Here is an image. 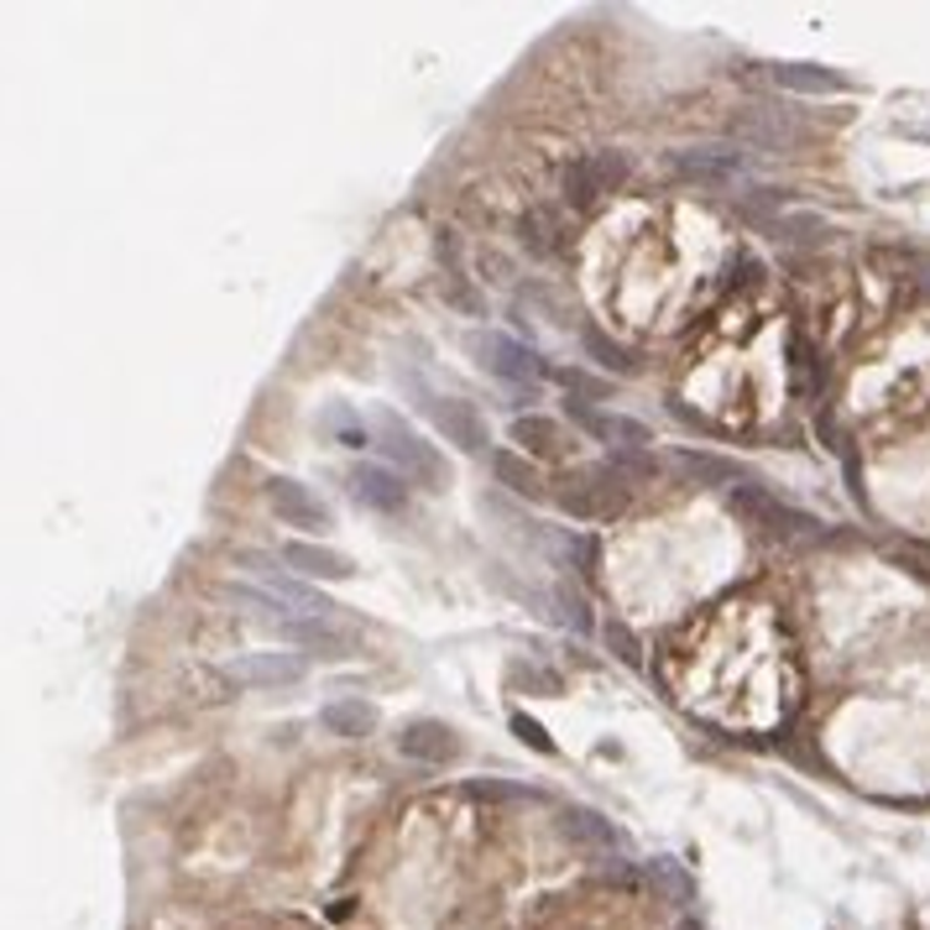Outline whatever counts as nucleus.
<instances>
[{"label": "nucleus", "instance_id": "obj_24", "mask_svg": "<svg viewBox=\"0 0 930 930\" xmlns=\"http://www.w3.org/2000/svg\"><path fill=\"white\" fill-rule=\"evenodd\" d=\"M773 240H790V246H821V240H826V220H816V214H790V220H773Z\"/></svg>", "mask_w": 930, "mask_h": 930}, {"label": "nucleus", "instance_id": "obj_11", "mask_svg": "<svg viewBox=\"0 0 930 930\" xmlns=\"http://www.w3.org/2000/svg\"><path fill=\"white\" fill-rule=\"evenodd\" d=\"M669 471L674 476H685V481H695V486H743L747 481V471L737 466V460H727V455H706V450H674L669 455Z\"/></svg>", "mask_w": 930, "mask_h": 930}, {"label": "nucleus", "instance_id": "obj_4", "mask_svg": "<svg viewBox=\"0 0 930 930\" xmlns=\"http://www.w3.org/2000/svg\"><path fill=\"white\" fill-rule=\"evenodd\" d=\"M471 356H476L481 372L503 376L507 387H523V393H533L538 387V361H533L529 346H518L512 335H471Z\"/></svg>", "mask_w": 930, "mask_h": 930}, {"label": "nucleus", "instance_id": "obj_2", "mask_svg": "<svg viewBox=\"0 0 930 930\" xmlns=\"http://www.w3.org/2000/svg\"><path fill=\"white\" fill-rule=\"evenodd\" d=\"M382 445H387V460H393V471H398L402 481H419V486H429V492H445V486H450V466H445V455L434 450L429 439H419L413 429H402V424L387 419Z\"/></svg>", "mask_w": 930, "mask_h": 930}, {"label": "nucleus", "instance_id": "obj_23", "mask_svg": "<svg viewBox=\"0 0 930 930\" xmlns=\"http://www.w3.org/2000/svg\"><path fill=\"white\" fill-rule=\"evenodd\" d=\"M585 350H591L602 367H611L617 376H633V372H638V356H633V350H622L617 340H607L602 330H585Z\"/></svg>", "mask_w": 930, "mask_h": 930}, {"label": "nucleus", "instance_id": "obj_21", "mask_svg": "<svg viewBox=\"0 0 930 930\" xmlns=\"http://www.w3.org/2000/svg\"><path fill=\"white\" fill-rule=\"evenodd\" d=\"M277 638H293V643H309V648H335L340 643V633L330 628V617H309V611H298V617H288L283 628H272Z\"/></svg>", "mask_w": 930, "mask_h": 930}, {"label": "nucleus", "instance_id": "obj_6", "mask_svg": "<svg viewBox=\"0 0 930 930\" xmlns=\"http://www.w3.org/2000/svg\"><path fill=\"white\" fill-rule=\"evenodd\" d=\"M225 680L240 685V691H283V685H298L303 680V659L298 654H246V659H231L225 665Z\"/></svg>", "mask_w": 930, "mask_h": 930}, {"label": "nucleus", "instance_id": "obj_5", "mask_svg": "<svg viewBox=\"0 0 930 930\" xmlns=\"http://www.w3.org/2000/svg\"><path fill=\"white\" fill-rule=\"evenodd\" d=\"M628 178V158L622 152H596V158H575L565 168V199L575 204V210H591L596 204V194H607Z\"/></svg>", "mask_w": 930, "mask_h": 930}, {"label": "nucleus", "instance_id": "obj_1", "mask_svg": "<svg viewBox=\"0 0 930 930\" xmlns=\"http://www.w3.org/2000/svg\"><path fill=\"white\" fill-rule=\"evenodd\" d=\"M555 503L570 512V518H617L628 507V481L617 476L611 466H585V471H570L565 486L555 492Z\"/></svg>", "mask_w": 930, "mask_h": 930}, {"label": "nucleus", "instance_id": "obj_13", "mask_svg": "<svg viewBox=\"0 0 930 930\" xmlns=\"http://www.w3.org/2000/svg\"><path fill=\"white\" fill-rule=\"evenodd\" d=\"M398 747L408 758H419V764H450V758H460V737H455L445 721H413V727H402Z\"/></svg>", "mask_w": 930, "mask_h": 930}, {"label": "nucleus", "instance_id": "obj_7", "mask_svg": "<svg viewBox=\"0 0 930 930\" xmlns=\"http://www.w3.org/2000/svg\"><path fill=\"white\" fill-rule=\"evenodd\" d=\"M424 413L434 419L439 439H450L455 450H466V455L486 450V419L466 398H424Z\"/></svg>", "mask_w": 930, "mask_h": 930}, {"label": "nucleus", "instance_id": "obj_29", "mask_svg": "<svg viewBox=\"0 0 930 930\" xmlns=\"http://www.w3.org/2000/svg\"><path fill=\"white\" fill-rule=\"evenodd\" d=\"M654 878H659V883H665V889H669V900H674V904H685V900H691V894H695V889H691V878L680 873L674 863H654Z\"/></svg>", "mask_w": 930, "mask_h": 930}, {"label": "nucleus", "instance_id": "obj_10", "mask_svg": "<svg viewBox=\"0 0 930 930\" xmlns=\"http://www.w3.org/2000/svg\"><path fill=\"white\" fill-rule=\"evenodd\" d=\"M350 497L372 512H402L408 507V486L393 466H356L350 471Z\"/></svg>", "mask_w": 930, "mask_h": 930}, {"label": "nucleus", "instance_id": "obj_28", "mask_svg": "<svg viewBox=\"0 0 930 930\" xmlns=\"http://www.w3.org/2000/svg\"><path fill=\"white\" fill-rule=\"evenodd\" d=\"M607 466H611V471H617V476H654V471H659V466H654V455H638V450H622V455H611Z\"/></svg>", "mask_w": 930, "mask_h": 930}, {"label": "nucleus", "instance_id": "obj_3", "mask_svg": "<svg viewBox=\"0 0 930 930\" xmlns=\"http://www.w3.org/2000/svg\"><path fill=\"white\" fill-rule=\"evenodd\" d=\"M727 507H732L737 518H747V523H758V529L779 533V538H810V533H816V523H810L805 512H790V507L779 503V497H769L758 481L732 486V492H727Z\"/></svg>", "mask_w": 930, "mask_h": 930}, {"label": "nucleus", "instance_id": "obj_31", "mask_svg": "<svg viewBox=\"0 0 930 930\" xmlns=\"http://www.w3.org/2000/svg\"><path fill=\"white\" fill-rule=\"evenodd\" d=\"M607 643L617 648V659H622V665H638V643H633V633H628V628L607 622Z\"/></svg>", "mask_w": 930, "mask_h": 930}, {"label": "nucleus", "instance_id": "obj_14", "mask_svg": "<svg viewBox=\"0 0 930 930\" xmlns=\"http://www.w3.org/2000/svg\"><path fill=\"white\" fill-rule=\"evenodd\" d=\"M570 419L585 429V434H596V439H617V445H628V450H643L648 445V429L638 419H617V413H602V408H591V402L570 398Z\"/></svg>", "mask_w": 930, "mask_h": 930}, {"label": "nucleus", "instance_id": "obj_19", "mask_svg": "<svg viewBox=\"0 0 930 930\" xmlns=\"http://www.w3.org/2000/svg\"><path fill=\"white\" fill-rule=\"evenodd\" d=\"M518 236L533 257H555L559 251V210L555 204H533L523 220H518Z\"/></svg>", "mask_w": 930, "mask_h": 930}, {"label": "nucleus", "instance_id": "obj_20", "mask_svg": "<svg viewBox=\"0 0 930 930\" xmlns=\"http://www.w3.org/2000/svg\"><path fill=\"white\" fill-rule=\"evenodd\" d=\"M565 836H575L581 847H596V852L617 847V831H611V821H607V816H596V810H570V816H565Z\"/></svg>", "mask_w": 930, "mask_h": 930}, {"label": "nucleus", "instance_id": "obj_25", "mask_svg": "<svg viewBox=\"0 0 930 930\" xmlns=\"http://www.w3.org/2000/svg\"><path fill=\"white\" fill-rule=\"evenodd\" d=\"M555 382H559V387H570V393H581V402H591V398H607V382H596V376L575 372V367H559V372H555Z\"/></svg>", "mask_w": 930, "mask_h": 930}, {"label": "nucleus", "instance_id": "obj_30", "mask_svg": "<svg viewBox=\"0 0 930 930\" xmlns=\"http://www.w3.org/2000/svg\"><path fill=\"white\" fill-rule=\"evenodd\" d=\"M512 732H518V737H523V743H529V747H538V753H555V743L544 737V727H538V721H529V717H523V711L512 717Z\"/></svg>", "mask_w": 930, "mask_h": 930}, {"label": "nucleus", "instance_id": "obj_9", "mask_svg": "<svg viewBox=\"0 0 930 930\" xmlns=\"http://www.w3.org/2000/svg\"><path fill=\"white\" fill-rule=\"evenodd\" d=\"M266 503H272V512H277L283 523H293V529H314V533L330 529V507H324L303 481L272 476L266 481Z\"/></svg>", "mask_w": 930, "mask_h": 930}, {"label": "nucleus", "instance_id": "obj_12", "mask_svg": "<svg viewBox=\"0 0 930 930\" xmlns=\"http://www.w3.org/2000/svg\"><path fill=\"white\" fill-rule=\"evenodd\" d=\"M674 173L695 178V184H732L743 173V158L732 147H685V152H674Z\"/></svg>", "mask_w": 930, "mask_h": 930}, {"label": "nucleus", "instance_id": "obj_26", "mask_svg": "<svg viewBox=\"0 0 930 930\" xmlns=\"http://www.w3.org/2000/svg\"><path fill=\"white\" fill-rule=\"evenodd\" d=\"M555 602H559V607H555L559 622H570L575 633H585V628H591V611H585V602L575 596V591H565V585H559V591H555Z\"/></svg>", "mask_w": 930, "mask_h": 930}, {"label": "nucleus", "instance_id": "obj_22", "mask_svg": "<svg viewBox=\"0 0 930 930\" xmlns=\"http://www.w3.org/2000/svg\"><path fill=\"white\" fill-rule=\"evenodd\" d=\"M492 471H497V481H503L507 492H518V497H544V481H538V471H533L529 460H518L512 450L497 455V460H492Z\"/></svg>", "mask_w": 930, "mask_h": 930}, {"label": "nucleus", "instance_id": "obj_18", "mask_svg": "<svg viewBox=\"0 0 930 930\" xmlns=\"http://www.w3.org/2000/svg\"><path fill=\"white\" fill-rule=\"evenodd\" d=\"M512 439H518L529 455H544V460L565 455V429H559L555 419H544V413H523V419H512Z\"/></svg>", "mask_w": 930, "mask_h": 930}, {"label": "nucleus", "instance_id": "obj_8", "mask_svg": "<svg viewBox=\"0 0 930 930\" xmlns=\"http://www.w3.org/2000/svg\"><path fill=\"white\" fill-rule=\"evenodd\" d=\"M732 136L747 141V147H764V152H790L799 141V126H795V115L779 106H747L732 121Z\"/></svg>", "mask_w": 930, "mask_h": 930}, {"label": "nucleus", "instance_id": "obj_17", "mask_svg": "<svg viewBox=\"0 0 930 930\" xmlns=\"http://www.w3.org/2000/svg\"><path fill=\"white\" fill-rule=\"evenodd\" d=\"M283 559H288L298 575H314V581H346L350 575V559L335 555V549H320V544H288Z\"/></svg>", "mask_w": 930, "mask_h": 930}, {"label": "nucleus", "instance_id": "obj_15", "mask_svg": "<svg viewBox=\"0 0 930 930\" xmlns=\"http://www.w3.org/2000/svg\"><path fill=\"white\" fill-rule=\"evenodd\" d=\"M773 84H784L795 95H842L847 89V79L821 63H773Z\"/></svg>", "mask_w": 930, "mask_h": 930}, {"label": "nucleus", "instance_id": "obj_27", "mask_svg": "<svg viewBox=\"0 0 930 930\" xmlns=\"http://www.w3.org/2000/svg\"><path fill=\"white\" fill-rule=\"evenodd\" d=\"M512 680L529 685V695H559V680L549 669H533V665H512Z\"/></svg>", "mask_w": 930, "mask_h": 930}, {"label": "nucleus", "instance_id": "obj_16", "mask_svg": "<svg viewBox=\"0 0 930 930\" xmlns=\"http://www.w3.org/2000/svg\"><path fill=\"white\" fill-rule=\"evenodd\" d=\"M320 721H324V732H335V737H372L382 717H376L372 700H356L350 695V700H330Z\"/></svg>", "mask_w": 930, "mask_h": 930}]
</instances>
